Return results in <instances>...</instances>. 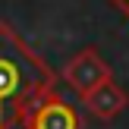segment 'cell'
<instances>
[{
  "label": "cell",
  "instance_id": "obj_1",
  "mask_svg": "<svg viewBox=\"0 0 129 129\" xmlns=\"http://www.w3.org/2000/svg\"><path fill=\"white\" fill-rule=\"evenodd\" d=\"M57 76L13 25L0 22V129L22 126L28 113L54 94Z\"/></svg>",
  "mask_w": 129,
  "mask_h": 129
},
{
  "label": "cell",
  "instance_id": "obj_2",
  "mask_svg": "<svg viewBox=\"0 0 129 129\" xmlns=\"http://www.w3.org/2000/svg\"><path fill=\"white\" fill-rule=\"evenodd\" d=\"M63 79H66V85L73 88L79 98H85L88 91H94L101 82L113 79V76H110V66L104 63V57H101L94 47H85V50H79V54L66 63Z\"/></svg>",
  "mask_w": 129,
  "mask_h": 129
},
{
  "label": "cell",
  "instance_id": "obj_3",
  "mask_svg": "<svg viewBox=\"0 0 129 129\" xmlns=\"http://www.w3.org/2000/svg\"><path fill=\"white\" fill-rule=\"evenodd\" d=\"M22 129H79V110L54 91L28 113Z\"/></svg>",
  "mask_w": 129,
  "mask_h": 129
},
{
  "label": "cell",
  "instance_id": "obj_4",
  "mask_svg": "<svg viewBox=\"0 0 129 129\" xmlns=\"http://www.w3.org/2000/svg\"><path fill=\"white\" fill-rule=\"evenodd\" d=\"M82 104H85V113H88V117L107 123V120H113L120 110L129 107V91L120 85V82L107 79V82H101L94 91H88L85 98H82Z\"/></svg>",
  "mask_w": 129,
  "mask_h": 129
},
{
  "label": "cell",
  "instance_id": "obj_5",
  "mask_svg": "<svg viewBox=\"0 0 129 129\" xmlns=\"http://www.w3.org/2000/svg\"><path fill=\"white\" fill-rule=\"evenodd\" d=\"M110 3H113V6H117V10H123V13H126V16H129V0H110Z\"/></svg>",
  "mask_w": 129,
  "mask_h": 129
}]
</instances>
